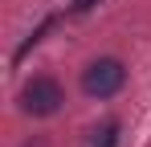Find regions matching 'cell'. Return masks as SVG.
I'll use <instances>...</instances> for the list:
<instances>
[{"label": "cell", "mask_w": 151, "mask_h": 147, "mask_svg": "<svg viewBox=\"0 0 151 147\" xmlns=\"http://www.w3.org/2000/svg\"><path fill=\"white\" fill-rule=\"evenodd\" d=\"M114 143H119V122L110 119L106 127H102V135H98V143H94V147H114Z\"/></svg>", "instance_id": "4"}, {"label": "cell", "mask_w": 151, "mask_h": 147, "mask_svg": "<svg viewBox=\"0 0 151 147\" xmlns=\"http://www.w3.org/2000/svg\"><path fill=\"white\" fill-rule=\"evenodd\" d=\"M53 21H57V17H45V21L37 24V29H33V33H29V37H25V45H21V49H17V53H12V61H21V57H25L29 49H33V45H37V41H41V37H45V33H49V29H53Z\"/></svg>", "instance_id": "3"}, {"label": "cell", "mask_w": 151, "mask_h": 147, "mask_svg": "<svg viewBox=\"0 0 151 147\" xmlns=\"http://www.w3.org/2000/svg\"><path fill=\"white\" fill-rule=\"evenodd\" d=\"M127 86V66L119 57H98L82 70V90L90 98H114Z\"/></svg>", "instance_id": "2"}, {"label": "cell", "mask_w": 151, "mask_h": 147, "mask_svg": "<svg viewBox=\"0 0 151 147\" xmlns=\"http://www.w3.org/2000/svg\"><path fill=\"white\" fill-rule=\"evenodd\" d=\"M61 102H65V90H61V82L49 78V74H37V78H29L25 86H21V110L33 115V119L57 115Z\"/></svg>", "instance_id": "1"}]
</instances>
